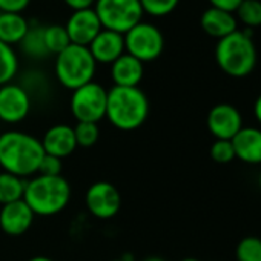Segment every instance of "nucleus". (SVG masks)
Returning <instances> with one entry per match:
<instances>
[{"mask_svg":"<svg viewBox=\"0 0 261 261\" xmlns=\"http://www.w3.org/2000/svg\"><path fill=\"white\" fill-rule=\"evenodd\" d=\"M45 155L42 142L22 130H7L0 134V168L4 172L28 178L37 175Z\"/></svg>","mask_w":261,"mask_h":261,"instance_id":"f257e3e1","label":"nucleus"},{"mask_svg":"<svg viewBox=\"0 0 261 261\" xmlns=\"http://www.w3.org/2000/svg\"><path fill=\"white\" fill-rule=\"evenodd\" d=\"M149 115V100L139 88L112 86L108 91L106 118L120 130L139 129Z\"/></svg>","mask_w":261,"mask_h":261,"instance_id":"f03ea898","label":"nucleus"},{"mask_svg":"<svg viewBox=\"0 0 261 261\" xmlns=\"http://www.w3.org/2000/svg\"><path fill=\"white\" fill-rule=\"evenodd\" d=\"M215 60L220 69L235 79L249 75L256 66V48L252 30L240 31L223 37L215 46Z\"/></svg>","mask_w":261,"mask_h":261,"instance_id":"7ed1b4c3","label":"nucleus"},{"mask_svg":"<svg viewBox=\"0 0 261 261\" xmlns=\"http://www.w3.org/2000/svg\"><path fill=\"white\" fill-rule=\"evenodd\" d=\"M71 200V186L63 175L45 177L34 175L27 181L23 201L34 215L51 217L60 214Z\"/></svg>","mask_w":261,"mask_h":261,"instance_id":"20e7f679","label":"nucleus"},{"mask_svg":"<svg viewBox=\"0 0 261 261\" xmlns=\"http://www.w3.org/2000/svg\"><path fill=\"white\" fill-rule=\"evenodd\" d=\"M97 63L88 46L69 45L56 56L54 71L59 83L71 91L92 82Z\"/></svg>","mask_w":261,"mask_h":261,"instance_id":"39448f33","label":"nucleus"},{"mask_svg":"<svg viewBox=\"0 0 261 261\" xmlns=\"http://www.w3.org/2000/svg\"><path fill=\"white\" fill-rule=\"evenodd\" d=\"M94 11L103 30L123 36L143 17L140 0H95Z\"/></svg>","mask_w":261,"mask_h":261,"instance_id":"423d86ee","label":"nucleus"},{"mask_svg":"<svg viewBox=\"0 0 261 261\" xmlns=\"http://www.w3.org/2000/svg\"><path fill=\"white\" fill-rule=\"evenodd\" d=\"M108 91L95 83L89 82L72 91L69 108L77 121L98 123L106 117Z\"/></svg>","mask_w":261,"mask_h":261,"instance_id":"0eeeda50","label":"nucleus"},{"mask_svg":"<svg viewBox=\"0 0 261 261\" xmlns=\"http://www.w3.org/2000/svg\"><path fill=\"white\" fill-rule=\"evenodd\" d=\"M123 37L124 51L140 60L142 63L159 59L165 48L163 34L152 23L140 22L134 28H130Z\"/></svg>","mask_w":261,"mask_h":261,"instance_id":"6e6552de","label":"nucleus"},{"mask_svg":"<svg viewBox=\"0 0 261 261\" xmlns=\"http://www.w3.org/2000/svg\"><path fill=\"white\" fill-rule=\"evenodd\" d=\"M88 211L100 220L112 218L118 214L121 197L118 189L109 181H97L91 185L85 195Z\"/></svg>","mask_w":261,"mask_h":261,"instance_id":"1a4fd4ad","label":"nucleus"},{"mask_svg":"<svg viewBox=\"0 0 261 261\" xmlns=\"http://www.w3.org/2000/svg\"><path fill=\"white\" fill-rule=\"evenodd\" d=\"M31 111V97L28 91L16 83L0 86V120L16 124L23 121Z\"/></svg>","mask_w":261,"mask_h":261,"instance_id":"9d476101","label":"nucleus"},{"mask_svg":"<svg viewBox=\"0 0 261 261\" xmlns=\"http://www.w3.org/2000/svg\"><path fill=\"white\" fill-rule=\"evenodd\" d=\"M241 127L243 117L233 105L218 103L207 114V129L215 140H232Z\"/></svg>","mask_w":261,"mask_h":261,"instance_id":"9b49d317","label":"nucleus"},{"mask_svg":"<svg viewBox=\"0 0 261 261\" xmlns=\"http://www.w3.org/2000/svg\"><path fill=\"white\" fill-rule=\"evenodd\" d=\"M69 40L72 45L89 46V43L97 37V34L103 30L101 23L92 8L72 11L71 17L65 27Z\"/></svg>","mask_w":261,"mask_h":261,"instance_id":"f8f14e48","label":"nucleus"},{"mask_svg":"<svg viewBox=\"0 0 261 261\" xmlns=\"http://www.w3.org/2000/svg\"><path fill=\"white\" fill-rule=\"evenodd\" d=\"M34 217V212L23 200L5 204L0 211V229L10 237H20L30 230Z\"/></svg>","mask_w":261,"mask_h":261,"instance_id":"ddd939ff","label":"nucleus"},{"mask_svg":"<svg viewBox=\"0 0 261 261\" xmlns=\"http://www.w3.org/2000/svg\"><path fill=\"white\" fill-rule=\"evenodd\" d=\"M40 142H42L45 154L59 157L62 160L65 157L71 155L77 148L74 127L69 126V124H54V126H51L45 133V136H43V139Z\"/></svg>","mask_w":261,"mask_h":261,"instance_id":"4468645a","label":"nucleus"},{"mask_svg":"<svg viewBox=\"0 0 261 261\" xmlns=\"http://www.w3.org/2000/svg\"><path fill=\"white\" fill-rule=\"evenodd\" d=\"M235 159L246 165H261V129L243 126L230 140Z\"/></svg>","mask_w":261,"mask_h":261,"instance_id":"2eb2a0df","label":"nucleus"},{"mask_svg":"<svg viewBox=\"0 0 261 261\" xmlns=\"http://www.w3.org/2000/svg\"><path fill=\"white\" fill-rule=\"evenodd\" d=\"M91 56L94 57L95 63H105L111 65L114 63L120 56H123L124 51V37L123 34L101 30L97 37L89 43L88 46Z\"/></svg>","mask_w":261,"mask_h":261,"instance_id":"dca6fc26","label":"nucleus"},{"mask_svg":"<svg viewBox=\"0 0 261 261\" xmlns=\"http://www.w3.org/2000/svg\"><path fill=\"white\" fill-rule=\"evenodd\" d=\"M143 72V63L127 53H124L114 63H111V77L114 86L136 88L140 85Z\"/></svg>","mask_w":261,"mask_h":261,"instance_id":"f3484780","label":"nucleus"},{"mask_svg":"<svg viewBox=\"0 0 261 261\" xmlns=\"http://www.w3.org/2000/svg\"><path fill=\"white\" fill-rule=\"evenodd\" d=\"M200 23L206 34L218 40L238 30L233 13H227L218 8H212V7L201 14Z\"/></svg>","mask_w":261,"mask_h":261,"instance_id":"a211bd4d","label":"nucleus"},{"mask_svg":"<svg viewBox=\"0 0 261 261\" xmlns=\"http://www.w3.org/2000/svg\"><path fill=\"white\" fill-rule=\"evenodd\" d=\"M30 27L28 20L19 13H0V42L10 46L20 43Z\"/></svg>","mask_w":261,"mask_h":261,"instance_id":"6ab92c4d","label":"nucleus"},{"mask_svg":"<svg viewBox=\"0 0 261 261\" xmlns=\"http://www.w3.org/2000/svg\"><path fill=\"white\" fill-rule=\"evenodd\" d=\"M27 180L17 175L0 172V204L5 206L19 200H23Z\"/></svg>","mask_w":261,"mask_h":261,"instance_id":"aec40b11","label":"nucleus"},{"mask_svg":"<svg viewBox=\"0 0 261 261\" xmlns=\"http://www.w3.org/2000/svg\"><path fill=\"white\" fill-rule=\"evenodd\" d=\"M22 51L33 59H45L49 56L45 45V27H30L27 36L19 43Z\"/></svg>","mask_w":261,"mask_h":261,"instance_id":"412c9836","label":"nucleus"},{"mask_svg":"<svg viewBox=\"0 0 261 261\" xmlns=\"http://www.w3.org/2000/svg\"><path fill=\"white\" fill-rule=\"evenodd\" d=\"M19 69V59L13 46L0 42V86L11 83Z\"/></svg>","mask_w":261,"mask_h":261,"instance_id":"4be33fe9","label":"nucleus"},{"mask_svg":"<svg viewBox=\"0 0 261 261\" xmlns=\"http://www.w3.org/2000/svg\"><path fill=\"white\" fill-rule=\"evenodd\" d=\"M45 45L49 54H59L65 48L71 45L69 36L65 30V27L60 25H51L45 27Z\"/></svg>","mask_w":261,"mask_h":261,"instance_id":"5701e85b","label":"nucleus"},{"mask_svg":"<svg viewBox=\"0 0 261 261\" xmlns=\"http://www.w3.org/2000/svg\"><path fill=\"white\" fill-rule=\"evenodd\" d=\"M237 261H261V238L259 237H244L238 241L235 247Z\"/></svg>","mask_w":261,"mask_h":261,"instance_id":"b1692460","label":"nucleus"},{"mask_svg":"<svg viewBox=\"0 0 261 261\" xmlns=\"http://www.w3.org/2000/svg\"><path fill=\"white\" fill-rule=\"evenodd\" d=\"M235 13L249 30L261 27V0H243Z\"/></svg>","mask_w":261,"mask_h":261,"instance_id":"393cba45","label":"nucleus"},{"mask_svg":"<svg viewBox=\"0 0 261 261\" xmlns=\"http://www.w3.org/2000/svg\"><path fill=\"white\" fill-rule=\"evenodd\" d=\"M75 142L77 146L82 148H91L97 143L100 137V127L98 123H88V121H77L74 127Z\"/></svg>","mask_w":261,"mask_h":261,"instance_id":"a878e982","label":"nucleus"},{"mask_svg":"<svg viewBox=\"0 0 261 261\" xmlns=\"http://www.w3.org/2000/svg\"><path fill=\"white\" fill-rule=\"evenodd\" d=\"M180 0H140V5L143 13L154 16V17H163L171 14Z\"/></svg>","mask_w":261,"mask_h":261,"instance_id":"bb28decb","label":"nucleus"},{"mask_svg":"<svg viewBox=\"0 0 261 261\" xmlns=\"http://www.w3.org/2000/svg\"><path fill=\"white\" fill-rule=\"evenodd\" d=\"M211 159L218 165H227L235 160V151L230 140H215L211 146Z\"/></svg>","mask_w":261,"mask_h":261,"instance_id":"cd10ccee","label":"nucleus"},{"mask_svg":"<svg viewBox=\"0 0 261 261\" xmlns=\"http://www.w3.org/2000/svg\"><path fill=\"white\" fill-rule=\"evenodd\" d=\"M62 169H63V162H62V159L45 154L43 159H42V162H40L37 175L59 177V175H62Z\"/></svg>","mask_w":261,"mask_h":261,"instance_id":"c85d7f7f","label":"nucleus"},{"mask_svg":"<svg viewBox=\"0 0 261 261\" xmlns=\"http://www.w3.org/2000/svg\"><path fill=\"white\" fill-rule=\"evenodd\" d=\"M31 0H0V13H19L28 8Z\"/></svg>","mask_w":261,"mask_h":261,"instance_id":"c756f323","label":"nucleus"},{"mask_svg":"<svg viewBox=\"0 0 261 261\" xmlns=\"http://www.w3.org/2000/svg\"><path fill=\"white\" fill-rule=\"evenodd\" d=\"M212 8H218L227 13H235L243 0H209Z\"/></svg>","mask_w":261,"mask_h":261,"instance_id":"7c9ffc66","label":"nucleus"},{"mask_svg":"<svg viewBox=\"0 0 261 261\" xmlns=\"http://www.w3.org/2000/svg\"><path fill=\"white\" fill-rule=\"evenodd\" d=\"M63 2L72 10V11H79V10H86L91 8L95 0H63Z\"/></svg>","mask_w":261,"mask_h":261,"instance_id":"2f4dec72","label":"nucleus"},{"mask_svg":"<svg viewBox=\"0 0 261 261\" xmlns=\"http://www.w3.org/2000/svg\"><path fill=\"white\" fill-rule=\"evenodd\" d=\"M253 114H255L256 121L261 124V94H259V95H258V98L255 100V105H253Z\"/></svg>","mask_w":261,"mask_h":261,"instance_id":"473e14b6","label":"nucleus"},{"mask_svg":"<svg viewBox=\"0 0 261 261\" xmlns=\"http://www.w3.org/2000/svg\"><path fill=\"white\" fill-rule=\"evenodd\" d=\"M28 261H54V259H51L49 256H43V255H37V256H33V258H30Z\"/></svg>","mask_w":261,"mask_h":261,"instance_id":"72a5a7b5","label":"nucleus"},{"mask_svg":"<svg viewBox=\"0 0 261 261\" xmlns=\"http://www.w3.org/2000/svg\"><path fill=\"white\" fill-rule=\"evenodd\" d=\"M143 261H165V259L160 256H149V258H145Z\"/></svg>","mask_w":261,"mask_h":261,"instance_id":"f704fd0d","label":"nucleus"},{"mask_svg":"<svg viewBox=\"0 0 261 261\" xmlns=\"http://www.w3.org/2000/svg\"><path fill=\"white\" fill-rule=\"evenodd\" d=\"M181 261H200V259H197V258H185Z\"/></svg>","mask_w":261,"mask_h":261,"instance_id":"c9c22d12","label":"nucleus"},{"mask_svg":"<svg viewBox=\"0 0 261 261\" xmlns=\"http://www.w3.org/2000/svg\"><path fill=\"white\" fill-rule=\"evenodd\" d=\"M258 186H259V189H261V172H259V175H258Z\"/></svg>","mask_w":261,"mask_h":261,"instance_id":"e433bc0d","label":"nucleus"},{"mask_svg":"<svg viewBox=\"0 0 261 261\" xmlns=\"http://www.w3.org/2000/svg\"><path fill=\"white\" fill-rule=\"evenodd\" d=\"M111 261H126L124 258H118V259H111Z\"/></svg>","mask_w":261,"mask_h":261,"instance_id":"4c0bfd02","label":"nucleus"}]
</instances>
